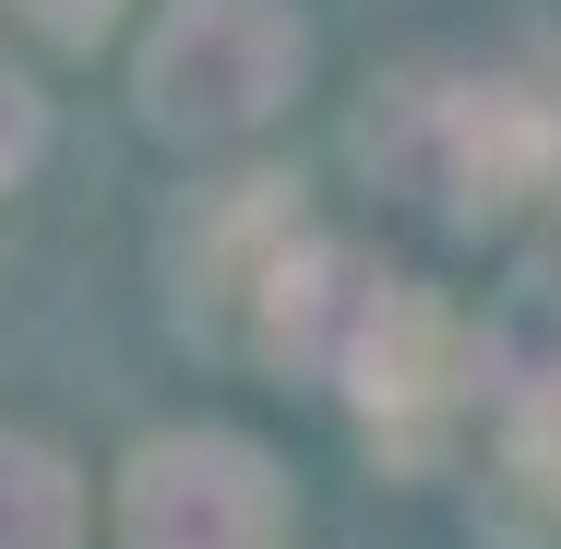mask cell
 Wrapping results in <instances>:
<instances>
[{"label": "cell", "instance_id": "cell-1", "mask_svg": "<svg viewBox=\"0 0 561 549\" xmlns=\"http://www.w3.org/2000/svg\"><path fill=\"white\" fill-rule=\"evenodd\" d=\"M561 131L526 84H478V72H407L358 108V168L370 192H394L431 227H490L550 180Z\"/></svg>", "mask_w": 561, "mask_h": 549}, {"label": "cell", "instance_id": "cell-2", "mask_svg": "<svg viewBox=\"0 0 561 549\" xmlns=\"http://www.w3.org/2000/svg\"><path fill=\"white\" fill-rule=\"evenodd\" d=\"M299 72H311V36L287 0H168L131 60V96L168 144H239L299 96Z\"/></svg>", "mask_w": 561, "mask_h": 549}, {"label": "cell", "instance_id": "cell-3", "mask_svg": "<svg viewBox=\"0 0 561 549\" xmlns=\"http://www.w3.org/2000/svg\"><path fill=\"white\" fill-rule=\"evenodd\" d=\"M119 549H287V478L239 431H156L119 466Z\"/></svg>", "mask_w": 561, "mask_h": 549}, {"label": "cell", "instance_id": "cell-4", "mask_svg": "<svg viewBox=\"0 0 561 549\" xmlns=\"http://www.w3.org/2000/svg\"><path fill=\"white\" fill-rule=\"evenodd\" d=\"M466 346H478V407L502 419V454L561 466V251H538Z\"/></svg>", "mask_w": 561, "mask_h": 549}, {"label": "cell", "instance_id": "cell-5", "mask_svg": "<svg viewBox=\"0 0 561 549\" xmlns=\"http://www.w3.org/2000/svg\"><path fill=\"white\" fill-rule=\"evenodd\" d=\"M335 382L358 394L370 431H431V419L454 407V382H478V346L454 334V311H431L419 287H394V299L370 311V334H358V358H346Z\"/></svg>", "mask_w": 561, "mask_h": 549}, {"label": "cell", "instance_id": "cell-6", "mask_svg": "<svg viewBox=\"0 0 561 549\" xmlns=\"http://www.w3.org/2000/svg\"><path fill=\"white\" fill-rule=\"evenodd\" d=\"M0 549H84V478L0 419Z\"/></svg>", "mask_w": 561, "mask_h": 549}, {"label": "cell", "instance_id": "cell-7", "mask_svg": "<svg viewBox=\"0 0 561 549\" xmlns=\"http://www.w3.org/2000/svg\"><path fill=\"white\" fill-rule=\"evenodd\" d=\"M36 156H48V96H36V84H24L12 60H0V192H12V180H24Z\"/></svg>", "mask_w": 561, "mask_h": 549}, {"label": "cell", "instance_id": "cell-8", "mask_svg": "<svg viewBox=\"0 0 561 549\" xmlns=\"http://www.w3.org/2000/svg\"><path fill=\"white\" fill-rule=\"evenodd\" d=\"M12 12H24L48 48H96V36L119 24V0H12Z\"/></svg>", "mask_w": 561, "mask_h": 549}]
</instances>
